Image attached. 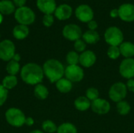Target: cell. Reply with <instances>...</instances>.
Wrapping results in <instances>:
<instances>
[{
  "label": "cell",
  "mask_w": 134,
  "mask_h": 133,
  "mask_svg": "<svg viewBox=\"0 0 134 133\" xmlns=\"http://www.w3.org/2000/svg\"><path fill=\"white\" fill-rule=\"evenodd\" d=\"M126 88L128 90L134 92V78L129 79L127 83L126 84Z\"/></svg>",
  "instance_id": "obj_36"
},
{
  "label": "cell",
  "mask_w": 134,
  "mask_h": 133,
  "mask_svg": "<svg viewBox=\"0 0 134 133\" xmlns=\"http://www.w3.org/2000/svg\"><path fill=\"white\" fill-rule=\"evenodd\" d=\"M13 60H14V61H16V62H19L20 60V54H18V53H15V55L13 56V59H12Z\"/></svg>",
  "instance_id": "obj_40"
},
{
  "label": "cell",
  "mask_w": 134,
  "mask_h": 133,
  "mask_svg": "<svg viewBox=\"0 0 134 133\" xmlns=\"http://www.w3.org/2000/svg\"><path fill=\"white\" fill-rule=\"evenodd\" d=\"M14 17L19 24L28 26L35 22V13L31 8L27 6H23L16 9L14 13Z\"/></svg>",
  "instance_id": "obj_3"
},
{
  "label": "cell",
  "mask_w": 134,
  "mask_h": 133,
  "mask_svg": "<svg viewBox=\"0 0 134 133\" xmlns=\"http://www.w3.org/2000/svg\"><path fill=\"white\" fill-rule=\"evenodd\" d=\"M25 125H27V126H32L34 125V120L32 118H26V120H25Z\"/></svg>",
  "instance_id": "obj_39"
},
{
  "label": "cell",
  "mask_w": 134,
  "mask_h": 133,
  "mask_svg": "<svg viewBox=\"0 0 134 133\" xmlns=\"http://www.w3.org/2000/svg\"><path fill=\"white\" fill-rule=\"evenodd\" d=\"M16 6L10 0H1L0 1V13L2 15H10L15 13Z\"/></svg>",
  "instance_id": "obj_20"
},
{
  "label": "cell",
  "mask_w": 134,
  "mask_h": 133,
  "mask_svg": "<svg viewBox=\"0 0 134 133\" xmlns=\"http://www.w3.org/2000/svg\"><path fill=\"white\" fill-rule=\"evenodd\" d=\"M127 88L126 84L122 82H116L113 84L108 92L109 98L115 103H119L123 100L127 94Z\"/></svg>",
  "instance_id": "obj_6"
},
{
  "label": "cell",
  "mask_w": 134,
  "mask_h": 133,
  "mask_svg": "<svg viewBox=\"0 0 134 133\" xmlns=\"http://www.w3.org/2000/svg\"><path fill=\"white\" fill-rule=\"evenodd\" d=\"M44 75L51 83H56L64 75L65 68L64 65L57 60L49 59L46 60L42 67Z\"/></svg>",
  "instance_id": "obj_2"
},
{
  "label": "cell",
  "mask_w": 134,
  "mask_h": 133,
  "mask_svg": "<svg viewBox=\"0 0 134 133\" xmlns=\"http://www.w3.org/2000/svg\"><path fill=\"white\" fill-rule=\"evenodd\" d=\"M64 1H68V0H64Z\"/></svg>",
  "instance_id": "obj_43"
},
{
  "label": "cell",
  "mask_w": 134,
  "mask_h": 133,
  "mask_svg": "<svg viewBox=\"0 0 134 133\" xmlns=\"http://www.w3.org/2000/svg\"><path fill=\"white\" fill-rule=\"evenodd\" d=\"M64 75L71 82H79L84 78V71L79 65H68L65 68Z\"/></svg>",
  "instance_id": "obj_10"
},
{
  "label": "cell",
  "mask_w": 134,
  "mask_h": 133,
  "mask_svg": "<svg viewBox=\"0 0 134 133\" xmlns=\"http://www.w3.org/2000/svg\"><path fill=\"white\" fill-rule=\"evenodd\" d=\"M110 16L112 18H117L119 16V9H112L110 11Z\"/></svg>",
  "instance_id": "obj_38"
},
{
  "label": "cell",
  "mask_w": 134,
  "mask_h": 133,
  "mask_svg": "<svg viewBox=\"0 0 134 133\" xmlns=\"http://www.w3.org/2000/svg\"><path fill=\"white\" fill-rule=\"evenodd\" d=\"M42 128L45 132L54 133L57 131V126L51 120H46L42 125Z\"/></svg>",
  "instance_id": "obj_29"
},
{
  "label": "cell",
  "mask_w": 134,
  "mask_h": 133,
  "mask_svg": "<svg viewBox=\"0 0 134 133\" xmlns=\"http://www.w3.org/2000/svg\"><path fill=\"white\" fill-rule=\"evenodd\" d=\"M76 18L83 23H89L93 20L94 12L93 9L87 4L79 5L75 10Z\"/></svg>",
  "instance_id": "obj_8"
},
{
  "label": "cell",
  "mask_w": 134,
  "mask_h": 133,
  "mask_svg": "<svg viewBox=\"0 0 134 133\" xmlns=\"http://www.w3.org/2000/svg\"><path fill=\"white\" fill-rule=\"evenodd\" d=\"M120 74L126 78L131 79L134 78V59L125 58L119 65Z\"/></svg>",
  "instance_id": "obj_11"
},
{
  "label": "cell",
  "mask_w": 134,
  "mask_h": 133,
  "mask_svg": "<svg viewBox=\"0 0 134 133\" xmlns=\"http://www.w3.org/2000/svg\"><path fill=\"white\" fill-rule=\"evenodd\" d=\"M16 47L14 43L9 39H5L0 42V59L9 62L15 55Z\"/></svg>",
  "instance_id": "obj_7"
},
{
  "label": "cell",
  "mask_w": 134,
  "mask_h": 133,
  "mask_svg": "<svg viewBox=\"0 0 134 133\" xmlns=\"http://www.w3.org/2000/svg\"><path fill=\"white\" fill-rule=\"evenodd\" d=\"M104 39L110 46H119L123 42L124 36L120 28L112 26L106 29L104 32Z\"/></svg>",
  "instance_id": "obj_5"
},
{
  "label": "cell",
  "mask_w": 134,
  "mask_h": 133,
  "mask_svg": "<svg viewBox=\"0 0 134 133\" xmlns=\"http://www.w3.org/2000/svg\"><path fill=\"white\" fill-rule=\"evenodd\" d=\"M119 18L125 22L134 21V5L132 3H124L119 8Z\"/></svg>",
  "instance_id": "obj_13"
},
{
  "label": "cell",
  "mask_w": 134,
  "mask_h": 133,
  "mask_svg": "<svg viewBox=\"0 0 134 133\" xmlns=\"http://www.w3.org/2000/svg\"><path fill=\"white\" fill-rule=\"evenodd\" d=\"M17 83H18L17 78L14 75H7L2 79V86L5 89H6L8 91L15 88Z\"/></svg>",
  "instance_id": "obj_24"
},
{
  "label": "cell",
  "mask_w": 134,
  "mask_h": 133,
  "mask_svg": "<svg viewBox=\"0 0 134 133\" xmlns=\"http://www.w3.org/2000/svg\"><path fill=\"white\" fill-rule=\"evenodd\" d=\"M87 26L89 27V30H91V31H96V29L98 27V24L97 21L95 20H91L90 21L89 23H87Z\"/></svg>",
  "instance_id": "obj_35"
},
{
  "label": "cell",
  "mask_w": 134,
  "mask_h": 133,
  "mask_svg": "<svg viewBox=\"0 0 134 133\" xmlns=\"http://www.w3.org/2000/svg\"><path fill=\"white\" fill-rule=\"evenodd\" d=\"M5 120L10 125L19 128L25 124L26 117L24 112L16 107H11L8 109L5 114Z\"/></svg>",
  "instance_id": "obj_4"
},
{
  "label": "cell",
  "mask_w": 134,
  "mask_h": 133,
  "mask_svg": "<svg viewBox=\"0 0 134 133\" xmlns=\"http://www.w3.org/2000/svg\"><path fill=\"white\" fill-rule=\"evenodd\" d=\"M86 96L90 101H93L99 98V91L94 87H90L86 90Z\"/></svg>",
  "instance_id": "obj_31"
},
{
  "label": "cell",
  "mask_w": 134,
  "mask_h": 133,
  "mask_svg": "<svg viewBox=\"0 0 134 133\" xmlns=\"http://www.w3.org/2000/svg\"><path fill=\"white\" fill-rule=\"evenodd\" d=\"M72 12L73 9L71 5L68 4H61L57 7L54 15L59 20H66L71 16Z\"/></svg>",
  "instance_id": "obj_15"
},
{
  "label": "cell",
  "mask_w": 134,
  "mask_h": 133,
  "mask_svg": "<svg viewBox=\"0 0 134 133\" xmlns=\"http://www.w3.org/2000/svg\"><path fill=\"white\" fill-rule=\"evenodd\" d=\"M131 110L130 105L125 100H122L117 103V111L120 115H127Z\"/></svg>",
  "instance_id": "obj_27"
},
{
  "label": "cell",
  "mask_w": 134,
  "mask_h": 133,
  "mask_svg": "<svg viewBox=\"0 0 134 133\" xmlns=\"http://www.w3.org/2000/svg\"><path fill=\"white\" fill-rule=\"evenodd\" d=\"M26 2H27V0H13V4L17 8H20V7L25 6Z\"/></svg>",
  "instance_id": "obj_37"
},
{
  "label": "cell",
  "mask_w": 134,
  "mask_h": 133,
  "mask_svg": "<svg viewBox=\"0 0 134 133\" xmlns=\"http://www.w3.org/2000/svg\"><path fill=\"white\" fill-rule=\"evenodd\" d=\"M34 95L38 100H46L49 96V90L45 85L38 84L34 89Z\"/></svg>",
  "instance_id": "obj_23"
},
{
  "label": "cell",
  "mask_w": 134,
  "mask_h": 133,
  "mask_svg": "<svg viewBox=\"0 0 134 133\" xmlns=\"http://www.w3.org/2000/svg\"><path fill=\"white\" fill-rule=\"evenodd\" d=\"M42 23L44 24L45 27H51L53 23H54V17L52 14H46L44 15L43 18H42Z\"/></svg>",
  "instance_id": "obj_33"
},
{
  "label": "cell",
  "mask_w": 134,
  "mask_h": 133,
  "mask_svg": "<svg viewBox=\"0 0 134 133\" xmlns=\"http://www.w3.org/2000/svg\"><path fill=\"white\" fill-rule=\"evenodd\" d=\"M29 34V28L26 25L17 24L13 30V35L17 40H23Z\"/></svg>",
  "instance_id": "obj_17"
},
{
  "label": "cell",
  "mask_w": 134,
  "mask_h": 133,
  "mask_svg": "<svg viewBox=\"0 0 134 133\" xmlns=\"http://www.w3.org/2000/svg\"><path fill=\"white\" fill-rule=\"evenodd\" d=\"M2 21H3V16H2V14L0 13V24L2 23Z\"/></svg>",
  "instance_id": "obj_42"
},
{
  "label": "cell",
  "mask_w": 134,
  "mask_h": 133,
  "mask_svg": "<svg viewBox=\"0 0 134 133\" xmlns=\"http://www.w3.org/2000/svg\"><path fill=\"white\" fill-rule=\"evenodd\" d=\"M82 40L86 44L93 45L97 43L100 41V34L97 31L88 30L84 34H82Z\"/></svg>",
  "instance_id": "obj_19"
},
{
  "label": "cell",
  "mask_w": 134,
  "mask_h": 133,
  "mask_svg": "<svg viewBox=\"0 0 134 133\" xmlns=\"http://www.w3.org/2000/svg\"><path fill=\"white\" fill-rule=\"evenodd\" d=\"M44 76L42 67L35 63H27L20 69L21 79L30 85L40 84Z\"/></svg>",
  "instance_id": "obj_1"
},
{
  "label": "cell",
  "mask_w": 134,
  "mask_h": 133,
  "mask_svg": "<svg viewBox=\"0 0 134 133\" xmlns=\"http://www.w3.org/2000/svg\"><path fill=\"white\" fill-rule=\"evenodd\" d=\"M5 70H6L7 73L9 74V75H14V76H16L19 73V71H20L19 62L14 61L13 60H9L8 62V63L6 64Z\"/></svg>",
  "instance_id": "obj_25"
},
{
  "label": "cell",
  "mask_w": 134,
  "mask_h": 133,
  "mask_svg": "<svg viewBox=\"0 0 134 133\" xmlns=\"http://www.w3.org/2000/svg\"><path fill=\"white\" fill-rule=\"evenodd\" d=\"M57 90L62 93H68L72 89V82L66 78H62L56 82Z\"/></svg>",
  "instance_id": "obj_21"
},
{
  "label": "cell",
  "mask_w": 134,
  "mask_h": 133,
  "mask_svg": "<svg viewBox=\"0 0 134 133\" xmlns=\"http://www.w3.org/2000/svg\"><path fill=\"white\" fill-rule=\"evenodd\" d=\"M66 60L68 65H78L79 63V55L75 51H70L66 56Z\"/></svg>",
  "instance_id": "obj_28"
},
{
  "label": "cell",
  "mask_w": 134,
  "mask_h": 133,
  "mask_svg": "<svg viewBox=\"0 0 134 133\" xmlns=\"http://www.w3.org/2000/svg\"><path fill=\"white\" fill-rule=\"evenodd\" d=\"M121 55L125 58H132L134 56V44L130 42H123L119 46Z\"/></svg>",
  "instance_id": "obj_18"
},
{
  "label": "cell",
  "mask_w": 134,
  "mask_h": 133,
  "mask_svg": "<svg viewBox=\"0 0 134 133\" xmlns=\"http://www.w3.org/2000/svg\"><path fill=\"white\" fill-rule=\"evenodd\" d=\"M30 133H44L43 132H42V131H40V130H33V131H31Z\"/></svg>",
  "instance_id": "obj_41"
},
{
  "label": "cell",
  "mask_w": 134,
  "mask_h": 133,
  "mask_svg": "<svg viewBox=\"0 0 134 133\" xmlns=\"http://www.w3.org/2000/svg\"><path fill=\"white\" fill-rule=\"evenodd\" d=\"M74 48L75 49V52L77 53H83L84 51H86V43L82 40V39H79L77 41L75 42L74 44Z\"/></svg>",
  "instance_id": "obj_32"
},
{
  "label": "cell",
  "mask_w": 134,
  "mask_h": 133,
  "mask_svg": "<svg viewBox=\"0 0 134 133\" xmlns=\"http://www.w3.org/2000/svg\"><path fill=\"white\" fill-rule=\"evenodd\" d=\"M8 97V90L5 89L2 85H0V107H2L6 101Z\"/></svg>",
  "instance_id": "obj_34"
},
{
  "label": "cell",
  "mask_w": 134,
  "mask_h": 133,
  "mask_svg": "<svg viewBox=\"0 0 134 133\" xmlns=\"http://www.w3.org/2000/svg\"><path fill=\"white\" fill-rule=\"evenodd\" d=\"M107 54H108V56L111 60L118 59L121 55L119 47V46H112V45L109 46L108 52H107Z\"/></svg>",
  "instance_id": "obj_30"
},
{
  "label": "cell",
  "mask_w": 134,
  "mask_h": 133,
  "mask_svg": "<svg viewBox=\"0 0 134 133\" xmlns=\"http://www.w3.org/2000/svg\"><path fill=\"white\" fill-rule=\"evenodd\" d=\"M91 109L92 111L100 115L108 114L111 110V105L109 102L104 99L98 98L91 102Z\"/></svg>",
  "instance_id": "obj_12"
},
{
  "label": "cell",
  "mask_w": 134,
  "mask_h": 133,
  "mask_svg": "<svg viewBox=\"0 0 134 133\" xmlns=\"http://www.w3.org/2000/svg\"><path fill=\"white\" fill-rule=\"evenodd\" d=\"M77 129L76 127L69 122L63 123L60 126L57 127V133H77Z\"/></svg>",
  "instance_id": "obj_26"
},
{
  "label": "cell",
  "mask_w": 134,
  "mask_h": 133,
  "mask_svg": "<svg viewBox=\"0 0 134 133\" xmlns=\"http://www.w3.org/2000/svg\"><path fill=\"white\" fill-rule=\"evenodd\" d=\"M36 5L38 9L45 15L54 13L57 7L55 0H37Z\"/></svg>",
  "instance_id": "obj_14"
},
{
  "label": "cell",
  "mask_w": 134,
  "mask_h": 133,
  "mask_svg": "<svg viewBox=\"0 0 134 133\" xmlns=\"http://www.w3.org/2000/svg\"><path fill=\"white\" fill-rule=\"evenodd\" d=\"M75 107L80 111H87L91 107L90 100L87 99L86 96H79L75 100Z\"/></svg>",
  "instance_id": "obj_22"
},
{
  "label": "cell",
  "mask_w": 134,
  "mask_h": 133,
  "mask_svg": "<svg viewBox=\"0 0 134 133\" xmlns=\"http://www.w3.org/2000/svg\"><path fill=\"white\" fill-rule=\"evenodd\" d=\"M62 34L66 39L75 42L81 38L82 36V32L81 27L79 25L75 24H69L64 27Z\"/></svg>",
  "instance_id": "obj_9"
},
{
  "label": "cell",
  "mask_w": 134,
  "mask_h": 133,
  "mask_svg": "<svg viewBox=\"0 0 134 133\" xmlns=\"http://www.w3.org/2000/svg\"><path fill=\"white\" fill-rule=\"evenodd\" d=\"M97 61L96 54L91 50H86L79 55V63L84 67H90Z\"/></svg>",
  "instance_id": "obj_16"
}]
</instances>
